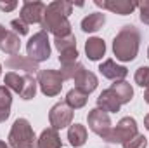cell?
I'll return each mask as SVG.
<instances>
[{"label": "cell", "instance_id": "cell-19", "mask_svg": "<svg viewBox=\"0 0 149 148\" xmlns=\"http://www.w3.org/2000/svg\"><path fill=\"white\" fill-rule=\"evenodd\" d=\"M63 147V141L57 134L56 129L49 127V129H43L40 138H38V148H61Z\"/></svg>", "mask_w": 149, "mask_h": 148}, {"label": "cell", "instance_id": "cell-16", "mask_svg": "<svg viewBox=\"0 0 149 148\" xmlns=\"http://www.w3.org/2000/svg\"><path fill=\"white\" fill-rule=\"evenodd\" d=\"M97 106L102 111H106V113H114V111H120L121 103H120V99L116 98V94L113 92L111 89H106V91H102V92L99 94V98H97Z\"/></svg>", "mask_w": 149, "mask_h": 148}, {"label": "cell", "instance_id": "cell-36", "mask_svg": "<svg viewBox=\"0 0 149 148\" xmlns=\"http://www.w3.org/2000/svg\"><path fill=\"white\" fill-rule=\"evenodd\" d=\"M148 58H149V49H148Z\"/></svg>", "mask_w": 149, "mask_h": 148}, {"label": "cell", "instance_id": "cell-22", "mask_svg": "<svg viewBox=\"0 0 149 148\" xmlns=\"http://www.w3.org/2000/svg\"><path fill=\"white\" fill-rule=\"evenodd\" d=\"M68 140H70V145L74 148L83 147L85 141H87V129L85 125L81 124H73L68 131Z\"/></svg>", "mask_w": 149, "mask_h": 148}, {"label": "cell", "instance_id": "cell-23", "mask_svg": "<svg viewBox=\"0 0 149 148\" xmlns=\"http://www.w3.org/2000/svg\"><path fill=\"white\" fill-rule=\"evenodd\" d=\"M10 105H12V96L10 89L5 85H0V122H5L10 115Z\"/></svg>", "mask_w": 149, "mask_h": 148}, {"label": "cell", "instance_id": "cell-5", "mask_svg": "<svg viewBox=\"0 0 149 148\" xmlns=\"http://www.w3.org/2000/svg\"><path fill=\"white\" fill-rule=\"evenodd\" d=\"M26 52H28V58L33 59V61H45L49 59L50 56V40H49V35L47 32H38L33 37L28 40L26 44Z\"/></svg>", "mask_w": 149, "mask_h": 148}, {"label": "cell", "instance_id": "cell-2", "mask_svg": "<svg viewBox=\"0 0 149 148\" xmlns=\"http://www.w3.org/2000/svg\"><path fill=\"white\" fill-rule=\"evenodd\" d=\"M141 33L134 25H125L113 40V52L120 61H134L139 52Z\"/></svg>", "mask_w": 149, "mask_h": 148}, {"label": "cell", "instance_id": "cell-27", "mask_svg": "<svg viewBox=\"0 0 149 148\" xmlns=\"http://www.w3.org/2000/svg\"><path fill=\"white\" fill-rule=\"evenodd\" d=\"M146 145H148V138L144 134H137L132 140L125 141L123 143V148H146Z\"/></svg>", "mask_w": 149, "mask_h": 148}, {"label": "cell", "instance_id": "cell-3", "mask_svg": "<svg viewBox=\"0 0 149 148\" xmlns=\"http://www.w3.org/2000/svg\"><path fill=\"white\" fill-rule=\"evenodd\" d=\"M9 147L12 148H38V138L26 118H17L9 132Z\"/></svg>", "mask_w": 149, "mask_h": 148}, {"label": "cell", "instance_id": "cell-30", "mask_svg": "<svg viewBox=\"0 0 149 148\" xmlns=\"http://www.w3.org/2000/svg\"><path fill=\"white\" fill-rule=\"evenodd\" d=\"M17 7V2H0V11H5V12H9V11H14Z\"/></svg>", "mask_w": 149, "mask_h": 148}, {"label": "cell", "instance_id": "cell-11", "mask_svg": "<svg viewBox=\"0 0 149 148\" xmlns=\"http://www.w3.org/2000/svg\"><path fill=\"white\" fill-rule=\"evenodd\" d=\"M45 9L47 5L42 4V2H24L23 7H21V19L26 23V25H33V23H42L43 19V14H45Z\"/></svg>", "mask_w": 149, "mask_h": 148}, {"label": "cell", "instance_id": "cell-31", "mask_svg": "<svg viewBox=\"0 0 149 148\" xmlns=\"http://www.w3.org/2000/svg\"><path fill=\"white\" fill-rule=\"evenodd\" d=\"M5 33H7V30H5V28H3V26L0 25V40L3 38V35H5Z\"/></svg>", "mask_w": 149, "mask_h": 148}, {"label": "cell", "instance_id": "cell-14", "mask_svg": "<svg viewBox=\"0 0 149 148\" xmlns=\"http://www.w3.org/2000/svg\"><path fill=\"white\" fill-rule=\"evenodd\" d=\"M73 80H74V85H76L74 89L85 92L87 96H88L90 92H94L95 87H97V77L92 73V72L85 70V68H81V70L76 73V77H74Z\"/></svg>", "mask_w": 149, "mask_h": 148}, {"label": "cell", "instance_id": "cell-29", "mask_svg": "<svg viewBox=\"0 0 149 148\" xmlns=\"http://www.w3.org/2000/svg\"><path fill=\"white\" fill-rule=\"evenodd\" d=\"M137 7L141 9V21L144 25H149V0L137 2Z\"/></svg>", "mask_w": 149, "mask_h": 148}, {"label": "cell", "instance_id": "cell-15", "mask_svg": "<svg viewBox=\"0 0 149 148\" xmlns=\"http://www.w3.org/2000/svg\"><path fill=\"white\" fill-rule=\"evenodd\" d=\"M99 70H101V73L102 77H106V78H109V80H123L127 75H128V70L125 68V66H121V65H116L113 59H106L101 66H99Z\"/></svg>", "mask_w": 149, "mask_h": 148}, {"label": "cell", "instance_id": "cell-32", "mask_svg": "<svg viewBox=\"0 0 149 148\" xmlns=\"http://www.w3.org/2000/svg\"><path fill=\"white\" fill-rule=\"evenodd\" d=\"M144 125H146V129L149 131V115H146V118H144Z\"/></svg>", "mask_w": 149, "mask_h": 148}, {"label": "cell", "instance_id": "cell-10", "mask_svg": "<svg viewBox=\"0 0 149 148\" xmlns=\"http://www.w3.org/2000/svg\"><path fill=\"white\" fill-rule=\"evenodd\" d=\"M49 120H50L52 129H56V131L57 129H64V127L71 125V122H73V110L66 105V101L64 103H57L49 111Z\"/></svg>", "mask_w": 149, "mask_h": 148}, {"label": "cell", "instance_id": "cell-35", "mask_svg": "<svg viewBox=\"0 0 149 148\" xmlns=\"http://www.w3.org/2000/svg\"><path fill=\"white\" fill-rule=\"evenodd\" d=\"M0 73H2V65H0Z\"/></svg>", "mask_w": 149, "mask_h": 148}, {"label": "cell", "instance_id": "cell-25", "mask_svg": "<svg viewBox=\"0 0 149 148\" xmlns=\"http://www.w3.org/2000/svg\"><path fill=\"white\" fill-rule=\"evenodd\" d=\"M83 66L80 65V63H71V65H63V68H61V72L59 73L63 75V78L64 80H68V78H74L76 73L81 70Z\"/></svg>", "mask_w": 149, "mask_h": 148}, {"label": "cell", "instance_id": "cell-8", "mask_svg": "<svg viewBox=\"0 0 149 148\" xmlns=\"http://www.w3.org/2000/svg\"><path fill=\"white\" fill-rule=\"evenodd\" d=\"M54 44L59 51V61L63 65H71L76 63L78 58V51H76V38L74 35H68V37H61V38H54Z\"/></svg>", "mask_w": 149, "mask_h": 148}, {"label": "cell", "instance_id": "cell-33", "mask_svg": "<svg viewBox=\"0 0 149 148\" xmlns=\"http://www.w3.org/2000/svg\"><path fill=\"white\" fill-rule=\"evenodd\" d=\"M144 99H146V103L149 105V87H148V91L144 92Z\"/></svg>", "mask_w": 149, "mask_h": 148}, {"label": "cell", "instance_id": "cell-28", "mask_svg": "<svg viewBox=\"0 0 149 148\" xmlns=\"http://www.w3.org/2000/svg\"><path fill=\"white\" fill-rule=\"evenodd\" d=\"M10 26L14 28V33L19 35V37L28 33V25H26L21 18H19V19H12V21H10Z\"/></svg>", "mask_w": 149, "mask_h": 148}, {"label": "cell", "instance_id": "cell-18", "mask_svg": "<svg viewBox=\"0 0 149 148\" xmlns=\"http://www.w3.org/2000/svg\"><path fill=\"white\" fill-rule=\"evenodd\" d=\"M106 23V16L102 12H94V14H88L87 18H83L81 21V30L85 33H94V32H99Z\"/></svg>", "mask_w": 149, "mask_h": 148}, {"label": "cell", "instance_id": "cell-6", "mask_svg": "<svg viewBox=\"0 0 149 148\" xmlns=\"http://www.w3.org/2000/svg\"><path fill=\"white\" fill-rule=\"evenodd\" d=\"M137 134L139 132H137V122H135V118L125 117V118H121L116 124V127H111L109 134L106 136V141L108 143H121L123 145L125 141L132 140Z\"/></svg>", "mask_w": 149, "mask_h": 148}, {"label": "cell", "instance_id": "cell-24", "mask_svg": "<svg viewBox=\"0 0 149 148\" xmlns=\"http://www.w3.org/2000/svg\"><path fill=\"white\" fill-rule=\"evenodd\" d=\"M88 101V96L78 89H71L68 94H66V105L71 108V110H76V108H83Z\"/></svg>", "mask_w": 149, "mask_h": 148}, {"label": "cell", "instance_id": "cell-4", "mask_svg": "<svg viewBox=\"0 0 149 148\" xmlns=\"http://www.w3.org/2000/svg\"><path fill=\"white\" fill-rule=\"evenodd\" d=\"M3 84L5 87L17 92L23 99H31L37 94V80L31 75H19L16 72H9L5 73Z\"/></svg>", "mask_w": 149, "mask_h": 148}, {"label": "cell", "instance_id": "cell-12", "mask_svg": "<svg viewBox=\"0 0 149 148\" xmlns=\"http://www.w3.org/2000/svg\"><path fill=\"white\" fill-rule=\"evenodd\" d=\"M97 7H102V9H108L114 14H120V16H127V14H132L137 7L135 2H130V0H95L94 2Z\"/></svg>", "mask_w": 149, "mask_h": 148}, {"label": "cell", "instance_id": "cell-17", "mask_svg": "<svg viewBox=\"0 0 149 148\" xmlns=\"http://www.w3.org/2000/svg\"><path fill=\"white\" fill-rule=\"evenodd\" d=\"M85 52H87V58L90 61H99L106 54V44H104V40L99 37L88 38L87 44H85Z\"/></svg>", "mask_w": 149, "mask_h": 148}, {"label": "cell", "instance_id": "cell-20", "mask_svg": "<svg viewBox=\"0 0 149 148\" xmlns=\"http://www.w3.org/2000/svg\"><path fill=\"white\" fill-rule=\"evenodd\" d=\"M109 89L116 94V98L120 99L121 105L130 103L132 98H134V89H132V85H130L128 82H125V80H116Z\"/></svg>", "mask_w": 149, "mask_h": 148}, {"label": "cell", "instance_id": "cell-13", "mask_svg": "<svg viewBox=\"0 0 149 148\" xmlns=\"http://www.w3.org/2000/svg\"><path fill=\"white\" fill-rule=\"evenodd\" d=\"M5 66H7L9 70H23V72H26V75H31L38 70L37 61L30 59L28 56H21V54L10 56V58L5 61Z\"/></svg>", "mask_w": 149, "mask_h": 148}, {"label": "cell", "instance_id": "cell-1", "mask_svg": "<svg viewBox=\"0 0 149 148\" xmlns=\"http://www.w3.org/2000/svg\"><path fill=\"white\" fill-rule=\"evenodd\" d=\"M71 11H73V4L66 0H56L49 4L42 19L43 32L56 35V38L71 35V25L68 21V16L71 14Z\"/></svg>", "mask_w": 149, "mask_h": 148}, {"label": "cell", "instance_id": "cell-21", "mask_svg": "<svg viewBox=\"0 0 149 148\" xmlns=\"http://www.w3.org/2000/svg\"><path fill=\"white\" fill-rule=\"evenodd\" d=\"M21 49V40H19V35H16L14 32H7L3 38L0 40V51L5 52V54H17Z\"/></svg>", "mask_w": 149, "mask_h": 148}, {"label": "cell", "instance_id": "cell-9", "mask_svg": "<svg viewBox=\"0 0 149 148\" xmlns=\"http://www.w3.org/2000/svg\"><path fill=\"white\" fill-rule=\"evenodd\" d=\"M88 127L92 132H95L97 136H101L102 140H106V136L111 131V118L106 111L101 108H94L88 113Z\"/></svg>", "mask_w": 149, "mask_h": 148}, {"label": "cell", "instance_id": "cell-7", "mask_svg": "<svg viewBox=\"0 0 149 148\" xmlns=\"http://www.w3.org/2000/svg\"><path fill=\"white\" fill-rule=\"evenodd\" d=\"M63 82L64 78L57 70H40L38 72L37 84L40 85L45 96H57L63 89Z\"/></svg>", "mask_w": 149, "mask_h": 148}, {"label": "cell", "instance_id": "cell-34", "mask_svg": "<svg viewBox=\"0 0 149 148\" xmlns=\"http://www.w3.org/2000/svg\"><path fill=\"white\" fill-rule=\"evenodd\" d=\"M0 148H9V145H5V141H0Z\"/></svg>", "mask_w": 149, "mask_h": 148}, {"label": "cell", "instance_id": "cell-26", "mask_svg": "<svg viewBox=\"0 0 149 148\" xmlns=\"http://www.w3.org/2000/svg\"><path fill=\"white\" fill-rule=\"evenodd\" d=\"M135 84L141 87H149V66H141L135 72Z\"/></svg>", "mask_w": 149, "mask_h": 148}]
</instances>
